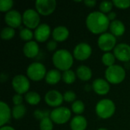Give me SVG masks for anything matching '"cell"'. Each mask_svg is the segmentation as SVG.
Instances as JSON below:
<instances>
[{
	"label": "cell",
	"instance_id": "cell-1",
	"mask_svg": "<svg viewBox=\"0 0 130 130\" xmlns=\"http://www.w3.org/2000/svg\"><path fill=\"white\" fill-rule=\"evenodd\" d=\"M86 26L94 34H102L110 28V20L107 15L101 11H93L86 18Z\"/></svg>",
	"mask_w": 130,
	"mask_h": 130
},
{
	"label": "cell",
	"instance_id": "cell-7",
	"mask_svg": "<svg viewBox=\"0 0 130 130\" xmlns=\"http://www.w3.org/2000/svg\"><path fill=\"white\" fill-rule=\"evenodd\" d=\"M22 20L24 26L30 30H35L40 24V14L36 10L32 8H29L24 11L22 14Z\"/></svg>",
	"mask_w": 130,
	"mask_h": 130
},
{
	"label": "cell",
	"instance_id": "cell-39",
	"mask_svg": "<svg viewBox=\"0 0 130 130\" xmlns=\"http://www.w3.org/2000/svg\"><path fill=\"white\" fill-rule=\"evenodd\" d=\"M83 2L88 8H93L97 4V1H95V0H85Z\"/></svg>",
	"mask_w": 130,
	"mask_h": 130
},
{
	"label": "cell",
	"instance_id": "cell-20",
	"mask_svg": "<svg viewBox=\"0 0 130 130\" xmlns=\"http://www.w3.org/2000/svg\"><path fill=\"white\" fill-rule=\"evenodd\" d=\"M87 126V120L81 115L74 117L70 122V128L72 130H85Z\"/></svg>",
	"mask_w": 130,
	"mask_h": 130
},
{
	"label": "cell",
	"instance_id": "cell-3",
	"mask_svg": "<svg viewBox=\"0 0 130 130\" xmlns=\"http://www.w3.org/2000/svg\"><path fill=\"white\" fill-rule=\"evenodd\" d=\"M116 111V105L112 100L102 99L95 106V112L98 117L107 120L113 116Z\"/></svg>",
	"mask_w": 130,
	"mask_h": 130
},
{
	"label": "cell",
	"instance_id": "cell-35",
	"mask_svg": "<svg viewBox=\"0 0 130 130\" xmlns=\"http://www.w3.org/2000/svg\"><path fill=\"white\" fill-rule=\"evenodd\" d=\"M113 5L120 9H126L130 7V0H113Z\"/></svg>",
	"mask_w": 130,
	"mask_h": 130
},
{
	"label": "cell",
	"instance_id": "cell-26",
	"mask_svg": "<svg viewBox=\"0 0 130 130\" xmlns=\"http://www.w3.org/2000/svg\"><path fill=\"white\" fill-rule=\"evenodd\" d=\"M76 73H75L72 70L69 69L67 71L63 72V73L62 74V81L68 85L72 84L75 82L76 80Z\"/></svg>",
	"mask_w": 130,
	"mask_h": 130
},
{
	"label": "cell",
	"instance_id": "cell-40",
	"mask_svg": "<svg viewBox=\"0 0 130 130\" xmlns=\"http://www.w3.org/2000/svg\"><path fill=\"white\" fill-rule=\"evenodd\" d=\"M107 18H109V20L111 21H113L117 20V19H116V18H117V14H116L114 11H111V12H110L109 14H107Z\"/></svg>",
	"mask_w": 130,
	"mask_h": 130
},
{
	"label": "cell",
	"instance_id": "cell-15",
	"mask_svg": "<svg viewBox=\"0 0 130 130\" xmlns=\"http://www.w3.org/2000/svg\"><path fill=\"white\" fill-rule=\"evenodd\" d=\"M34 34V39L37 40V42H40V43L46 42L49 39L51 34V28L46 23L40 24L35 29Z\"/></svg>",
	"mask_w": 130,
	"mask_h": 130
},
{
	"label": "cell",
	"instance_id": "cell-37",
	"mask_svg": "<svg viewBox=\"0 0 130 130\" xmlns=\"http://www.w3.org/2000/svg\"><path fill=\"white\" fill-rule=\"evenodd\" d=\"M23 101H24V98H23L22 95L21 94H14L13 96V98H12V102L14 104V106L21 105L22 103H23Z\"/></svg>",
	"mask_w": 130,
	"mask_h": 130
},
{
	"label": "cell",
	"instance_id": "cell-12",
	"mask_svg": "<svg viewBox=\"0 0 130 130\" xmlns=\"http://www.w3.org/2000/svg\"><path fill=\"white\" fill-rule=\"evenodd\" d=\"M44 100L47 105L55 108L61 107V104L64 101L63 95L57 90H50L46 92Z\"/></svg>",
	"mask_w": 130,
	"mask_h": 130
},
{
	"label": "cell",
	"instance_id": "cell-34",
	"mask_svg": "<svg viewBox=\"0 0 130 130\" xmlns=\"http://www.w3.org/2000/svg\"><path fill=\"white\" fill-rule=\"evenodd\" d=\"M50 113L49 110H36L34 112V116L36 119L39 120H42L45 118H47V117H50Z\"/></svg>",
	"mask_w": 130,
	"mask_h": 130
},
{
	"label": "cell",
	"instance_id": "cell-16",
	"mask_svg": "<svg viewBox=\"0 0 130 130\" xmlns=\"http://www.w3.org/2000/svg\"><path fill=\"white\" fill-rule=\"evenodd\" d=\"M94 91L98 95H106L110 90V83L104 78H97L92 83Z\"/></svg>",
	"mask_w": 130,
	"mask_h": 130
},
{
	"label": "cell",
	"instance_id": "cell-23",
	"mask_svg": "<svg viewBox=\"0 0 130 130\" xmlns=\"http://www.w3.org/2000/svg\"><path fill=\"white\" fill-rule=\"evenodd\" d=\"M76 75L80 80L88 82L92 77V71L88 66L82 65L78 67L76 70Z\"/></svg>",
	"mask_w": 130,
	"mask_h": 130
},
{
	"label": "cell",
	"instance_id": "cell-22",
	"mask_svg": "<svg viewBox=\"0 0 130 130\" xmlns=\"http://www.w3.org/2000/svg\"><path fill=\"white\" fill-rule=\"evenodd\" d=\"M62 79V75L59 70L58 69H51L49 72H47L46 77H45V81L47 84L54 85L58 84L60 80Z\"/></svg>",
	"mask_w": 130,
	"mask_h": 130
},
{
	"label": "cell",
	"instance_id": "cell-17",
	"mask_svg": "<svg viewBox=\"0 0 130 130\" xmlns=\"http://www.w3.org/2000/svg\"><path fill=\"white\" fill-rule=\"evenodd\" d=\"M39 52H40V47L36 41L31 40L27 42L23 46L24 55L29 59H34L37 57L39 54Z\"/></svg>",
	"mask_w": 130,
	"mask_h": 130
},
{
	"label": "cell",
	"instance_id": "cell-8",
	"mask_svg": "<svg viewBox=\"0 0 130 130\" xmlns=\"http://www.w3.org/2000/svg\"><path fill=\"white\" fill-rule=\"evenodd\" d=\"M117 38L111 33H104L100 35L98 39V46L101 50L108 53L117 46Z\"/></svg>",
	"mask_w": 130,
	"mask_h": 130
},
{
	"label": "cell",
	"instance_id": "cell-10",
	"mask_svg": "<svg viewBox=\"0 0 130 130\" xmlns=\"http://www.w3.org/2000/svg\"><path fill=\"white\" fill-rule=\"evenodd\" d=\"M36 11L43 16H48L53 14L56 8L55 0H37L35 2Z\"/></svg>",
	"mask_w": 130,
	"mask_h": 130
},
{
	"label": "cell",
	"instance_id": "cell-27",
	"mask_svg": "<svg viewBox=\"0 0 130 130\" xmlns=\"http://www.w3.org/2000/svg\"><path fill=\"white\" fill-rule=\"evenodd\" d=\"M101 61H102V63L108 68L115 65L116 57L114 54L110 52L105 53L101 57Z\"/></svg>",
	"mask_w": 130,
	"mask_h": 130
},
{
	"label": "cell",
	"instance_id": "cell-36",
	"mask_svg": "<svg viewBox=\"0 0 130 130\" xmlns=\"http://www.w3.org/2000/svg\"><path fill=\"white\" fill-rule=\"evenodd\" d=\"M63 99L66 102L69 103H73L75 101L76 99V94L74 91H67L64 93L63 94Z\"/></svg>",
	"mask_w": 130,
	"mask_h": 130
},
{
	"label": "cell",
	"instance_id": "cell-42",
	"mask_svg": "<svg viewBox=\"0 0 130 130\" xmlns=\"http://www.w3.org/2000/svg\"><path fill=\"white\" fill-rule=\"evenodd\" d=\"M98 130H108V129H105V128H100V129H98Z\"/></svg>",
	"mask_w": 130,
	"mask_h": 130
},
{
	"label": "cell",
	"instance_id": "cell-6",
	"mask_svg": "<svg viewBox=\"0 0 130 130\" xmlns=\"http://www.w3.org/2000/svg\"><path fill=\"white\" fill-rule=\"evenodd\" d=\"M72 111L66 107H59L50 113V119L55 124L62 125L66 123L71 118Z\"/></svg>",
	"mask_w": 130,
	"mask_h": 130
},
{
	"label": "cell",
	"instance_id": "cell-29",
	"mask_svg": "<svg viewBox=\"0 0 130 130\" xmlns=\"http://www.w3.org/2000/svg\"><path fill=\"white\" fill-rule=\"evenodd\" d=\"M19 36L21 37V39L24 41H31V40L33 39V37H34V34L32 32V30L29 28L27 27H24L21 28L19 33Z\"/></svg>",
	"mask_w": 130,
	"mask_h": 130
},
{
	"label": "cell",
	"instance_id": "cell-9",
	"mask_svg": "<svg viewBox=\"0 0 130 130\" xmlns=\"http://www.w3.org/2000/svg\"><path fill=\"white\" fill-rule=\"evenodd\" d=\"M13 89L17 94H27L30 89V79L24 75H15L11 82Z\"/></svg>",
	"mask_w": 130,
	"mask_h": 130
},
{
	"label": "cell",
	"instance_id": "cell-38",
	"mask_svg": "<svg viewBox=\"0 0 130 130\" xmlns=\"http://www.w3.org/2000/svg\"><path fill=\"white\" fill-rule=\"evenodd\" d=\"M57 48V42L55 41L54 40H50L46 43V49L49 51H55Z\"/></svg>",
	"mask_w": 130,
	"mask_h": 130
},
{
	"label": "cell",
	"instance_id": "cell-33",
	"mask_svg": "<svg viewBox=\"0 0 130 130\" xmlns=\"http://www.w3.org/2000/svg\"><path fill=\"white\" fill-rule=\"evenodd\" d=\"M40 130H53V122L50 117L45 118L42 120L40 123Z\"/></svg>",
	"mask_w": 130,
	"mask_h": 130
},
{
	"label": "cell",
	"instance_id": "cell-24",
	"mask_svg": "<svg viewBox=\"0 0 130 130\" xmlns=\"http://www.w3.org/2000/svg\"><path fill=\"white\" fill-rule=\"evenodd\" d=\"M24 99L28 104L34 106V105H37L40 102L41 97L38 93L35 91H28L25 94Z\"/></svg>",
	"mask_w": 130,
	"mask_h": 130
},
{
	"label": "cell",
	"instance_id": "cell-5",
	"mask_svg": "<svg viewBox=\"0 0 130 130\" xmlns=\"http://www.w3.org/2000/svg\"><path fill=\"white\" fill-rule=\"evenodd\" d=\"M47 72L45 66L39 62L30 63L27 69V78L33 82H40L46 77Z\"/></svg>",
	"mask_w": 130,
	"mask_h": 130
},
{
	"label": "cell",
	"instance_id": "cell-21",
	"mask_svg": "<svg viewBox=\"0 0 130 130\" xmlns=\"http://www.w3.org/2000/svg\"><path fill=\"white\" fill-rule=\"evenodd\" d=\"M110 33L116 37H120L124 34L125 31H126V27H125L123 22L117 19V20L110 22Z\"/></svg>",
	"mask_w": 130,
	"mask_h": 130
},
{
	"label": "cell",
	"instance_id": "cell-13",
	"mask_svg": "<svg viewBox=\"0 0 130 130\" xmlns=\"http://www.w3.org/2000/svg\"><path fill=\"white\" fill-rule=\"evenodd\" d=\"M4 20L8 27H12L14 29L19 27L21 23H23L22 15L17 10H11L10 11L5 13Z\"/></svg>",
	"mask_w": 130,
	"mask_h": 130
},
{
	"label": "cell",
	"instance_id": "cell-18",
	"mask_svg": "<svg viewBox=\"0 0 130 130\" xmlns=\"http://www.w3.org/2000/svg\"><path fill=\"white\" fill-rule=\"evenodd\" d=\"M12 116V110L10 107L4 101L0 102V126H4L9 122Z\"/></svg>",
	"mask_w": 130,
	"mask_h": 130
},
{
	"label": "cell",
	"instance_id": "cell-41",
	"mask_svg": "<svg viewBox=\"0 0 130 130\" xmlns=\"http://www.w3.org/2000/svg\"><path fill=\"white\" fill-rule=\"evenodd\" d=\"M0 130H15L12 126H2L0 128Z\"/></svg>",
	"mask_w": 130,
	"mask_h": 130
},
{
	"label": "cell",
	"instance_id": "cell-31",
	"mask_svg": "<svg viewBox=\"0 0 130 130\" xmlns=\"http://www.w3.org/2000/svg\"><path fill=\"white\" fill-rule=\"evenodd\" d=\"M113 2H110V1H103L101 2L100 5H99V8H100V11L107 14H109L110 12H111V10L113 7Z\"/></svg>",
	"mask_w": 130,
	"mask_h": 130
},
{
	"label": "cell",
	"instance_id": "cell-4",
	"mask_svg": "<svg viewBox=\"0 0 130 130\" xmlns=\"http://www.w3.org/2000/svg\"><path fill=\"white\" fill-rule=\"evenodd\" d=\"M105 78L110 84H120L126 78V70L120 65H113L106 69Z\"/></svg>",
	"mask_w": 130,
	"mask_h": 130
},
{
	"label": "cell",
	"instance_id": "cell-11",
	"mask_svg": "<svg viewBox=\"0 0 130 130\" xmlns=\"http://www.w3.org/2000/svg\"><path fill=\"white\" fill-rule=\"evenodd\" d=\"M92 54V48L87 43H80L75 46L73 50V56L78 61L88 59Z\"/></svg>",
	"mask_w": 130,
	"mask_h": 130
},
{
	"label": "cell",
	"instance_id": "cell-32",
	"mask_svg": "<svg viewBox=\"0 0 130 130\" xmlns=\"http://www.w3.org/2000/svg\"><path fill=\"white\" fill-rule=\"evenodd\" d=\"M14 2L12 0H0V11L2 12H8L12 10Z\"/></svg>",
	"mask_w": 130,
	"mask_h": 130
},
{
	"label": "cell",
	"instance_id": "cell-28",
	"mask_svg": "<svg viewBox=\"0 0 130 130\" xmlns=\"http://www.w3.org/2000/svg\"><path fill=\"white\" fill-rule=\"evenodd\" d=\"M15 35V30L14 28L10 27H4L1 31V38L5 40H9L12 39Z\"/></svg>",
	"mask_w": 130,
	"mask_h": 130
},
{
	"label": "cell",
	"instance_id": "cell-30",
	"mask_svg": "<svg viewBox=\"0 0 130 130\" xmlns=\"http://www.w3.org/2000/svg\"><path fill=\"white\" fill-rule=\"evenodd\" d=\"M85 104L83 101L80 100L75 101L72 104V111L75 113V114H78V115L82 114L85 111Z\"/></svg>",
	"mask_w": 130,
	"mask_h": 130
},
{
	"label": "cell",
	"instance_id": "cell-14",
	"mask_svg": "<svg viewBox=\"0 0 130 130\" xmlns=\"http://www.w3.org/2000/svg\"><path fill=\"white\" fill-rule=\"evenodd\" d=\"M113 54L117 59L120 62H127L130 61V46L127 43H119L113 50Z\"/></svg>",
	"mask_w": 130,
	"mask_h": 130
},
{
	"label": "cell",
	"instance_id": "cell-19",
	"mask_svg": "<svg viewBox=\"0 0 130 130\" xmlns=\"http://www.w3.org/2000/svg\"><path fill=\"white\" fill-rule=\"evenodd\" d=\"M52 37L56 42H63L69 37V30L65 26H58L52 32Z\"/></svg>",
	"mask_w": 130,
	"mask_h": 130
},
{
	"label": "cell",
	"instance_id": "cell-2",
	"mask_svg": "<svg viewBox=\"0 0 130 130\" xmlns=\"http://www.w3.org/2000/svg\"><path fill=\"white\" fill-rule=\"evenodd\" d=\"M73 55L67 50L61 49L56 50L52 57V61L56 69L59 71H67L71 69L74 63Z\"/></svg>",
	"mask_w": 130,
	"mask_h": 130
},
{
	"label": "cell",
	"instance_id": "cell-25",
	"mask_svg": "<svg viewBox=\"0 0 130 130\" xmlns=\"http://www.w3.org/2000/svg\"><path fill=\"white\" fill-rule=\"evenodd\" d=\"M26 113V107L24 105H17L12 108V117L15 120H20Z\"/></svg>",
	"mask_w": 130,
	"mask_h": 130
}]
</instances>
